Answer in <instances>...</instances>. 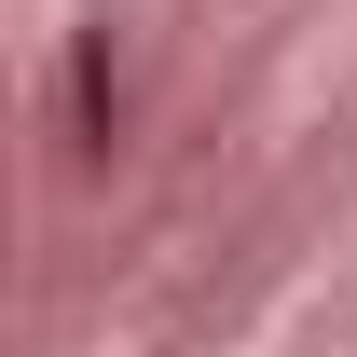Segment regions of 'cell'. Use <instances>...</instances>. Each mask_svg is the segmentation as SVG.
Wrapping results in <instances>:
<instances>
[{"label": "cell", "instance_id": "obj_1", "mask_svg": "<svg viewBox=\"0 0 357 357\" xmlns=\"http://www.w3.org/2000/svg\"><path fill=\"white\" fill-rule=\"evenodd\" d=\"M69 137H83V151H110V137H124V55H110V28H83V42H69Z\"/></svg>", "mask_w": 357, "mask_h": 357}]
</instances>
